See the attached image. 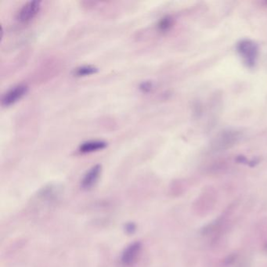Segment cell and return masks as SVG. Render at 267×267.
Returning <instances> with one entry per match:
<instances>
[{"label": "cell", "mask_w": 267, "mask_h": 267, "mask_svg": "<svg viewBox=\"0 0 267 267\" xmlns=\"http://www.w3.org/2000/svg\"><path fill=\"white\" fill-rule=\"evenodd\" d=\"M29 87L25 83H21L9 89L1 98V104L3 107H10L23 99L27 95Z\"/></svg>", "instance_id": "6da1fadb"}, {"label": "cell", "mask_w": 267, "mask_h": 267, "mask_svg": "<svg viewBox=\"0 0 267 267\" xmlns=\"http://www.w3.org/2000/svg\"><path fill=\"white\" fill-rule=\"evenodd\" d=\"M107 147V143L102 139H92L81 143L78 147V151L81 154H90L102 151Z\"/></svg>", "instance_id": "5b68a950"}, {"label": "cell", "mask_w": 267, "mask_h": 267, "mask_svg": "<svg viewBox=\"0 0 267 267\" xmlns=\"http://www.w3.org/2000/svg\"><path fill=\"white\" fill-rule=\"evenodd\" d=\"M98 72V68L96 66L86 65L74 68L73 70L72 74L77 78H82V77L90 76V75L97 74Z\"/></svg>", "instance_id": "8992f818"}, {"label": "cell", "mask_w": 267, "mask_h": 267, "mask_svg": "<svg viewBox=\"0 0 267 267\" xmlns=\"http://www.w3.org/2000/svg\"><path fill=\"white\" fill-rule=\"evenodd\" d=\"M153 85L151 82H142L140 86H139V90H141L143 93H147V92L151 91V89H152Z\"/></svg>", "instance_id": "52a82bcc"}, {"label": "cell", "mask_w": 267, "mask_h": 267, "mask_svg": "<svg viewBox=\"0 0 267 267\" xmlns=\"http://www.w3.org/2000/svg\"><path fill=\"white\" fill-rule=\"evenodd\" d=\"M125 230H126V232L128 234H133L135 231V224L133 223H127L126 227H125Z\"/></svg>", "instance_id": "ba28073f"}, {"label": "cell", "mask_w": 267, "mask_h": 267, "mask_svg": "<svg viewBox=\"0 0 267 267\" xmlns=\"http://www.w3.org/2000/svg\"><path fill=\"white\" fill-rule=\"evenodd\" d=\"M41 1H29L17 12V19L21 23H28L38 15L41 10Z\"/></svg>", "instance_id": "7a4b0ae2"}, {"label": "cell", "mask_w": 267, "mask_h": 267, "mask_svg": "<svg viewBox=\"0 0 267 267\" xmlns=\"http://www.w3.org/2000/svg\"><path fill=\"white\" fill-rule=\"evenodd\" d=\"M101 172V166L98 164L92 166L90 169L87 170L81 181V187L82 189L86 191L91 190L99 180Z\"/></svg>", "instance_id": "277c9868"}, {"label": "cell", "mask_w": 267, "mask_h": 267, "mask_svg": "<svg viewBox=\"0 0 267 267\" xmlns=\"http://www.w3.org/2000/svg\"><path fill=\"white\" fill-rule=\"evenodd\" d=\"M141 248V244L139 242H134L126 247L121 257L122 265L126 267L134 266L137 261Z\"/></svg>", "instance_id": "3957f363"}, {"label": "cell", "mask_w": 267, "mask_h": 267, "mask_svg": "<svg viewBox=\"0 0 267 267\" xmlns=\"http://www.w3.org/2000/svg\"><path fill=\"white\" fill-rule=\"evenodd\" d=\"M169 24V20L165 18V19L162 20V21H160L159 26V28H160V29L164 30V29H166V28L168 27Z\"/></svg>", "instance_id": "9c48e42d"}]
</instances>
